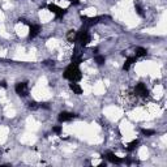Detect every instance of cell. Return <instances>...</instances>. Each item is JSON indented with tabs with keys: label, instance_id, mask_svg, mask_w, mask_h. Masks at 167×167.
I'll return each mask as SVG.
<instances>
[{
	"label": "cell",
	"instance_id": "d6986e66",
	"mask_svg": "<svg viewBox=\"0 0 167 167\" xmlns=\"http://www.w3.org/2000/svg\"><path fill=\"white\" fill-rule=\"evenodd\" d=\"M52 132L56 135H61V125H55L52 127Z\"/></svg>",
	"mask_w": 167,
	"mask_h": 167
},
{
	"label": "cell",
	"instance_id": "44dd1931",
	"mask_svg": "<svg viewBox=\"0 0 167 167\" xmlns=\"http://www.w3.org/2000/svg\"><path fill=\"white\" fill-rule=\"evenodd\" d=\"M0 88L7 89V88H8V85H7V82H5V81H0Z\"/></svg>",
	"mask_w": 167,
	"mask_h": 167
},
{
	"label": "cell",
	"instance_id": "ba28073f",
	"mask_svg": "<svg viewBox=\"0 0 167 167\" xmlns=\"http://www.w3.org/2000/svg\"><path fill=\"white\" fill-rule=\"evenodd\" d=\"M76 114L73 112H68V111H61L59 115H57V120H59L60 123H65V121H71L73 120L76 118Z\"/></svg>",
	"mask_w": 167,
	"mask_h": 167
},
{
	"label": "cell",
	"instance_id": "277c9868",
	"mask_svg": "<svg viewBox=\"0 0 167 167\" xmlns=\"http://www.w3.org/2000/svg\"><path fill=\"white\" fill-rule=\"evenodd\" d=\"M46 8L50 11V12H52L55 16L57 17V18H63V16L65 13H67V8H60V7H57V5H55V4H48Z\"/></svg>",
	"mask_w": 167,
	"mask_h": 167
},
{
	"label": "cell",
	"instance_id": "8fae6325",
	"mask_svg": "<svg viewBox=\"0 0 167 167\" xmlns=\"http://www.w3.org/2000/svg\"><path fill=\"white\" fill-rule=\"evenodd\" d=\"M69 89L73 91L75 94H77V96L82 94V88H81V86H80L77 82H71V84H69Z\"/></svg>",
	"mask_w": 167,
	"mask_h": 167
},
{
	"label": "cell",
	"instance_id": "9a60e30c",
	"mask_svg": "<svg viewBox=\"0 0 167 167\" xmlns=\"http://www.w3.org/2000/svg\"><path fill=\"white\" fill-rule=\"evenodd\" d=\"M137 146H139V140H133V141H130V142L128 144V148H125V150H127V151H132V150H135Z\"/></svg>",
	"mask_w": 167,
	"mask_h": 167
},
{
	"label": "cell",
	"instance_id": "3957f363",
	"mask_svg": "<svg viewBox=\"0 0 167 167\" xmlns=\"http://www.w3.org/2000/svg\"><path fill=\"white\" fill-rule=\"evenodd\" d=\"M81 20L84 22V26L88 27V26H93V25H97L99 22H105V20H111L110 16H97V17H86V16H81Z\"/></svg>",
	"mask_w": 167,
	"mask_h": 167
},
{
	"label": "cell",
	"instance_id": "7402d4cb",
	"mask_svg": "<svg viewBox=\"0 0 167 167\" xmlns=\"http://www.w3.org/2000/svg\"><path fill=\"white\" fill-rule=\"evenodd\" d=\"M18 22H22V24H27V25H29V22H27L25 18H18Z\"/></svg>",
	"mask_w": 167,
	"mask_h": 167
},
{
	"label": "cell",
	"instance_id": "7c38bea8",
	"mask_svg": "<svg viewBox=\"0 0 167 167\" xmlns=\"http://www.w3.org/2000/svg\"><path fill=\"white\" fill-rule=\"evenodd\" d=\"M148 55V50L144 47H136L135 48V56L136 57H144Z\"/></svg>",
	"mask_w": 167,
	"mask_h": 167
},
{
	"label": "cell",
	"instance_id": "ac0fdd59",
	"mask_svg": "<svg viewBox=\"0 0 167 167\" xmlns=\"http://www.w3.org/2000/svg\"><path fill=\"white\" fill-rule=\"evenodd\" d=\"M27 107L30 108V110H37V108H39V103L34 102V101H32V102L27 103Z\"/></svg>",
	"mask_w": 167,
	"mask_h": 167
},
{
	"label": "cell",
	"instance_id": "52a82bcc",
	"mask_svg": "<svg viewBox=\"0 0 167 167\" xmlns=\"http://www.w3.org/2000/svg\"><path fill=\"white\" fill-rule=\"evenodd\" d=\"M135 96L137 97H141V98H146L148 96H149V90H148V88L145 86V84H142V82H140V84H137L136 85V88H135Z\"/></svg>",
	"mask_w": 167,
	"mask_h": 167
},
{
	"label": "cell",
	"instance_id": "5bb4252c",
	"mask_svg": "<svg viewBox=\"0 0 167 167\" xmlns=\"http://www.w3.org/2000/svg\"><path fill=\"white\" fill-rule=\"evenodd\" d=\"M141 133L144 136H146V137H151V136H154L155 135V130L154 129H146V128H141Z\"/></svg>",
	"mask_w": 167,
	"mask_h": 167
},
{
	"label": "cell",
	"instance_id": "2e32d148",
	"mask_svg": "<svg viewBox=\"0 0 167 167\" xmlns=\"http://www.w3.org/2000/svg\"><path fill=\"white\" fill-rule=\"evenodd\" d=\"M94 61H96L98 65H102L106 63V56L103 55H96V57H94Z\"/></svg>",
	"mask_w": 167,
	"mask_h": 167
},
{
	"label": "cell",
	"instance_id": "30bf717a",
	"mask_svg": "<svg viewBox=\"0 0 167 167\" xmlns=\"http://www.w3.org/2000/svg\"><path fill=\"white\" fill-rule=\"evenodd\" d=\"M136 60H137V57H136V56H129V57H127V60H125L124 65H123V71H129L130 65L135 64Z\"/></svg>",
	"mask_w": 167,
	"mask_h": 167
},
{
	"label": "cell",
	"instance_id": "5b68a950",
	"mask_svg": "<svg viewBox=\"0 0 167 167\" xmlns=\"http://www.w3.org/2000/svg\"><path fill=\"white\" fill-rule=\"evenodd\" d=\"M101 157H102V158H106L108 162H111V163H114V165H121V163H124V159L120 158V157H118L116 154H114L112 151H107L106 154H102Z\"/></svg>",
	"mask_w": 167,
	"mask_h": 167
},
{
	"label": "cell",
	"instance_id": "ffe728a7",
	"mask_svg": "<svg viewBox=\"0 0 167 167\" xmlns=\"http://www.w3.org/2000/svg\"><path fill=\"white\" fill-rule=\"evenodd\" d=\"M39 108H45V110H50V106H48V103L43 102V103H39Z\"/></svg>",
	"mask_w": 167,
	"mask_h": 167
},
{
	"label": "cell",
	"instance_id": "4fadbf2b",
	"mask_svg": "<svg viewBox=\"0 0 167 167\" xmlns=\"http://www.w3.org/2000/svg\"><path fill=\"white\" fill-rule=\"evenodd\" d=\"M76 38H77V32L76 30H69L68 33H67V39L69 41V42H76Z\"/></svg>",
	"mask_w": 167,
	"mask_h": 167
},
{
	"label": "cell",
	"instance_id": "8992f818",
	"mask_svg": "<svg viewBox=\"0 0 167 167\" xmlns=\"http://www.w3.org/2000/svg\"><path fill=\"white\" fill-rule=\"evenodd\" d=\"M14 91H16V94H18L20 97H26L29 94L27 82H17L16 86H14Z\"/></svg>",
	"mask_w": 167,
	"mask_h": 167
},
{
	"label": "cell",
	"instance_id": "6da1fadb",
	"mask_svg": "<svg viewBox=\"0 0 167 167\" xmlns=\"http://www.w3.org/2000/svg\"><path fill=\"white\" fill-rule=\"evenodd\" d=\"M63 77L67 78L68 81H71V82H78L80 80H81V77H82V73H81V71H80L78 65L71 63L68 67L65 68L64 73H63Z\"/></svg>",
	"mask_w": 167,
	"mask_h": 167
},
{
	"label": "cell",
	"instance_id": "e0dca14e",
	"mask_svg": "<svg viewBox=\"0 0 167 167\" xmlns=\"http://www.w3.org/2000/svg\"><path fill=\"white\" fill-rule=\"evenodd\" d=\"M135 9H136L137 14H139L140 17H144V16H145V13H144V9H142V7H141L139 3H136V2H135Z\"/></svg>",
	"mask_w": 167,
	"mask_h": 167
},
{
	"label": "cell",
	"instance_id": "7a4b0ae2",
	"mask_svg": "<svg viewBox=\"0 0 167 167\" xmlns=\"http://www.w3.org/2000/svg\"><path fill=\"white\" fill-rule=\"evenodd\" d=\"M76 42H80V45H81L82 47H86V46L89 45V42H90V34H89V32H88V27L82 26V27L77 32Z\"/></svg>",
	"mask_w": 167,
	"mask_h": 167
},
{
	"label": "cell",
	"instance_id": "9c48e42d",
	"mask_svg": "<svg viewBox=\"0 0 167 167\" xmlns=\"http://www.w3.org/2000/svg\"><path fill=\"white\" fill-rule=\"evenodd\" d=\"M41 30H42V26L39 24H32V25L29 24V38L30 39L35 38L41 33Z\"/></svg>",
	"mask_w": 167,
	"mask_h": 167
},
{
	"label": "cell",
	"instance_id": "603a6c76",
	"mask_svg": "<svg viewBox=\"0 0 167 167\" xmlns=\"http://www.w3.org/2000/svg\"><path fill=\"white\" fill-rule=\"evenodd\" d=\"M69 2H71L72 4H73V5H78V4H80L78 0H69Z\"/></svg>",
	"mask_w": 167,
	"mask_h": 167
}]
</instances>
